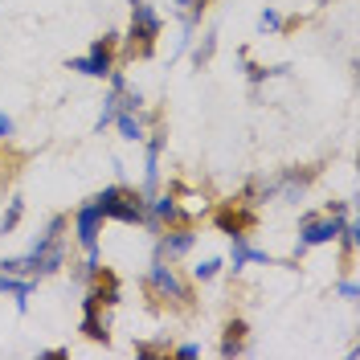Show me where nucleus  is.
I'll list each match as a JSON object with an SVG mask.
<instances>
[{"instance_id": "1", "label": "nucleus", "mask_w": 360, "mask_h": 360, "mask_svg": "<svg viewBox=\"0 0 360 360\" xmlns=\"http://www.w3.org/2000/svg\"><path fill=\"white\" fill-rule=\"evenodd\" d=\"M160 33H164V17L152 8V0H131V25H127V33H119L123 58H131V62L152 58Z\"/></svg>"}, {"instance_id": "2", "label": "nucleus", "mask_w": 360, "mask_h": 360, "mask_svg": "<svg viewBox=\"0 0 360 360\" xmlns=\"http://www.w3.org/2000/svg\"><path fill=\"white\" fill-rule=\"evenodd\" d=\"M143 287H148V295L160 299V303H168V307H176V311H193V287L176 274L172 262L152 258V266L143 274Z\"/></svg>"}, {"instance_id": "3", "label": "nucleus", "mask_w": 360, "mask_h": 360, "mask_svg": "<svg viewBox=\"0 0 360 360\" xmlns=\"http://www.w3.org/2000/svg\"><path fill=\"white\" fill-rule=\"evenodd\" d=\"M143 193L127 188V184H107L103 193H94V205L103 209L107 221H123V225H139L143 221Z\"/></svg>"}, {"instance_id": "4", "label": "nucleus", "mask_w": 360, "mask_h": 360, "mask_svg": "<svg viewBox=\"0 0 360 360\" xmlns=\"http://www.w3.org/2000/svg\"><path fill=\"white\" fill-rule=\"evenodd\" d=\"M115 49H119V33H107V37H98V41L90 45L82 58H70L66 70L86 74V78H107L115 70Z\"/></svg>"}, {"instance_id": "5", "label": "nucleus", "mask_w": 360, "mask_h": 360, "mask_svg": "<svg viewBox=\"0 0 360 360\" xmlns=\"http://www.w3.org/2000/svg\"><path fill=\"white\" fill-rule=\"evenodd\" d=\"M340 221H344V217H332V213H323V217L307 213V217L299 221L295 258H299V254H307V250H315V246H332V242H336V233H340Z\"/></svg>"}, {"instance_id": "6", "label": "nucleus", "mask_w": 360, "mask_h": 360, "mask_svg": "<svg viewBox=\"0 0 360 360\" xmlns=\"http://www.w3.org/2000/svg\"><path fill=\"white\" fill-rule=\"evenodd\" d=\"M103 209L94 201H86L78 213H74V238H78V246L86 250V254H103Z\"/></svg>"}, {"instance_id": "7", "label": "nucleus", "mask_w": 360, "mask_h": 360, "mask_svg": "<svg viewBox=\"0 0 360 360\" xmlns=\"http://www.w3.org/2000/svg\"><path fill=\"white\" fill-rule=\"evenodd\" d=\"M213 225L229 233V238H246L250 229L258 225V213L250 209V201H225L217 213H213Z\"/></svg>"}, {"instance_id": "8", "label": "nucleus", "mask_w": 360, "mask_h": 360, "mask_svg": "<svg viewBox=\"0 0 360 360\" xmlns=\"http://www.w3.org/2000/svg\"><path fill=\"white\" fill-rule=\"evenodd\" d=\"M197 246V233L188 225H168L156 233V258L160 262H180L188 250Z\"/></svg>"}, {"instance_id": "9", "label": "nucleus", "mask_w": 360, "mask_h": 360, "mask_svg": "<svg viewBox=\"0 0 360 360\" xmlns=\"http://www.w3.org/2000/svg\"><path fill=\"white\" fill-rule=\"evenodd\" d=\"M164 148H168V131L156 127V131L148 135V156H143V180H139V193L143 197L160 188V156H164Z\"/></svg>"}, {"instance_id": "10", "label": "nucleus", "mask_w": 360, "mask_h": 360, "mask_svg": "<svg viewBox=\"0 0 360 360\" xmlns=\"http://www.w3.org/2000/svg\"><path fill=\"white\" fill-rule=\"evenodd\" d=\"M107 307L94 299V295H82V336L94 340V344H111V323H107Z\"/></svg>"}, {"instance_id": "11", "label": "nucleus", "mask_w": 360, "mask_h": 360, "mask_svg": "<svg viewBox=\"0 0 360 360\" xmlns=\"http://www.w3.org/2000/svg\"><path fill=\"white\" fill-rule=\"evenodd\" d=\"M250 262H254V266H278V258H274V254L250 246V233H246V238H233V250H229V270L238 274V270H246Z\"/></svg>"}, {"instance_id": "12", "label": "nucleus", "mask_w": 360, "mask_h": 360, "mask_svg": "<svg viewBox=\"0 0 360 360\" xmlns=\"http://www.w3.org/2000/svg\"><path fill=\"white\" fill-rule=\"evenodd\" d=\"M37 291V278H21V274H4L0 270V295H13L17 311H29V295Z\"/></svg>"}, {"instance_id": "13", "label": "nucleus", "mask_w": 360, "mask_h": 360, "mask_svg": "<svg viewBox=\"0 0 360 360\" xmlns=\"http://www.w3.org/2000/svg\"><path fill=\"white\" fill-rule=\"evenodd\" d=\"M111 123L119 127V135H123L127 143H143V139H148V123H143L139 111H115Z\"/></svg>"}, {"instance_id": "14", "label": "nucleus", "mask_w": 360, "mask_h": 360, "mask_svg": "<svg viewBox=\"0 0 360 360\" xmlns=\"http://www.w3.org/2000/svg\"><path fill=\"white\" fill-rule=\"evenodd\" d=\"M246 332H250V323L246 319H229L225 323V336H221V356H242L246 352Z\"/></svg>"}, {"instance_id": "15", "label": "nucleus", "mask_w": 360, "mask_h": 360, "mask_svg": "<svg viewBox=\"0 0 360 360\" xmlns=\"http://www.w3.org/2000/svg\"><path fill=\"white\" fill-rule=\"evenodd\" d=\"M209 4H213V0H172L168 8L180 17V25H184V29H197V25H201V17L209 13Z\"/></svg>"}, {"instance_id": "16", "label": "nucleus", "mask_w": 360, "mask_h": 360, "mask_svg": "<svg viewBox=\"0 0 360 360\" xmlns=\"http://www.w3.org/2000/svg\"><path fill=\"white\" fill-rule=\"evenodd\" d=\"M213 53H217V29H209V33H205L201 41L193 45V66L205 70L209 62H213Z\"/></svg>"}, {"instance_id": "17", "label": "nucleus", "mask_w": 360, "mask_h": 360, "mask_svg": "<svg viewBox=\"0 0 360 360\" xmlns=\"http://www.w3.org/2000/svg\"><path fill=\"white\" fill-rule=\"evenodd\" d=\"M336 242H340V250H344L348 258L356 254V246H360V229H356V221H352V217H344V221H340V233H336Z\"/></svg>"}, {"instance_id": "18", "label": "nucleus", "mask_w": 360, "mask_h": 360, "mask_svg": "<svg viewBox=\"0 0 360 360\" xmlns=\"http://www.w3.org/2000/svg\"><path fill=\"white\" fill-rule=\"evenodd\" d=\"M25 217V201L21 197H8V209H4V217H0V233H13Z\"/></svg>"}, {"instance_id": "19", "label": "nucleus", "mask_w": 360, "mask_h": 360, "mask_svg": "<svg viewBox=\"0 0 360 360\" xmlns=\"http://www.w3.org/2000/svg\"><path fill=\"white\" fill-rule=\"evenodd\" d=\"M221 258H201V262H197V266H193V278H197V283H213V278H217V274H221Z\"/></svg>"}, {"instance_id": "20", "label": "nucleus", "mask_w": 360, "mask_h": 360, "mask_svg": "<svg viewBox=\"0 0 360 360\" xmlns=\"http://www.w3.org/2000/svg\"><path fill=\"white\" fill-rule=\"evenodd\" d=\"M283 29V13L278 8H262V17H258V33H278Z\"/></svg>"}, {"instance_id": "21", "label": "nucleus", "mask_w": 360, "mask_h": 360, "mask_svg": "<svg viewBox=\"0 0 360 360\" xmlns=\"http://www.w3.org/2000/svg\"><path fill=\"white\" fill-rule=\"evenodd\" d=\"M336 295H340V299H348V303H352V299L360 295L356 278H340V283H336Z\"/></svg>"}, {"instance_id": "22", "label": "nucleus", "mask_w": 360, "mask_h": 360, "mask_svg": "<svg viewBox=\"0 0 360 360\" xmlns=\"http://www.w3.org/2000/svg\"><path fill=\"white\" fill-rule=\"evenodd\" d=\"M172 356H180V360H197L201 356V344H180V348H168Z\"/></svg>"}, {"instance_id": "23", "label": "nucleus", "mask_w": 360, "mask_h": 360, "mask_svg": "<svg viewBox=\"0 0 360 360\" xmlns=\"http://www.w3.org/2000/svg\"><path fill=\"white\" fill-rule=\"evenodd\" d=\"M328 213L332 217H348L352 213V201H328Z\"/></svg>"}, {"instance_id": "24", "label": "nucleus", "mask_w": 360, "mask_h": 360, "mask_svg": "<svg viewBox=\"0 0 360 360\" xmlns=\"http://www.w3.org/2000/svg\"><path fill=\"white\" fill-rule=\"evenodd\" d=\"M17 131V123L8 119V115H0V139H8V135Z\"/></svg>"}, {"instance_id": "25", "label": "nucleus", "mask_w": 360, "mask_h": 360, "mask_svg": "<svg viewBox=\"0 0 360 360\" xmlns=\"http://www.w3.org/2000/svg\"><path fill=\"white\" fill-rule=\"evenodd\" d=\"M70 356V348H45L41 360H66Z\"/></svg>"}, {"instance_id": "26", "label": "nucleus", "mask_w": 360, "mask_h": 360, "mask_svg": "<svg viewBox=\"0 0 360 360\" xmlns=\"http://www.w3.org/2000/svg\"><path fill=\"white\" fill-rule=\"evenodd\" d=\"M0 172H4V152H0Z\"/></svg>"}]
</instances>
